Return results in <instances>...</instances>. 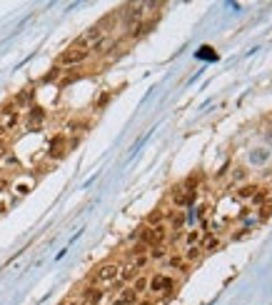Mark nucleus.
<instances>
[{
	"label": "nucleus",
	"mask_w": 272,
	"mask_h": 305,
	"mask_svg": "<svg viewBox=\"0 0 272 305\" xmlns=\"http://www.w3.org/2000/svg\"><path fill=\"white\" fill-rule=\"evenodd\" d=\"M95 283L100 285H107V283H115L120 278V265H115V263H107V265H100V268L95 270Z\"/></svg>",
	"instance_id": "obj_1"
},
{
	"label": "nucleus",
	"mask_w": 272,
	"mask_h": 305,
	"mask_svg": "<svg viewBox=\"0 0 272 305\" xmlns=\"http://www.w3.org/2000/svg\"><path fill=\"white\" fill-rule=\"evenodd\" d=\"M90 55V50H80V48H70V50H65L60 58H58V63L60 65H77V63H83L85 58Z\"/></svg>",
	"instance_id": "obj_2"
},
{
	"label": "nucleus",
	"mask_w": 272,
	"mask_h": 305,
	"mask_svg": "<svg viewBox=\"0 0 272 305\" xmlns=\"http://www.w3.org/2000/svg\"><path fill=\"white\" fill-rule=\"evenodd\" d=\"M172 280L168 278V275H155L152 280H150V290L152 293H165V295H170L172 293Z\"/></svg>",
	"instance_id": "obj_3"
},
{
	"label": "nucleus",
	"mask_w": 272,
	"mask_h": 305,
	"mask_svg": "<svg viewBox=\"0 0 272 305\" xmlns=\"http://www.w3.org/2000/svg\"><path fill=\"white\" fill-rule=\"evenodd\" d=\"M102 295H105L102 288H88V290L83 293V298H80V305H98Z\"/></svg>",
	"instance_id": "obj_4"
},
{
	"label": "nucleus",
	"mask_w": 272,
	"mask_h": 305,
	"mask_svg": "<svg viewBox=\"0 0 272 305\" xmlns=\"http://www.w3.org/2000/svg\"><path fill=\"white\" fill-rule=\"evenodd\" d=\"M192 198H195V190H187V188H177L175 190V195H172V200H175V205H187Z\"/></svg>",
	"instance_id": "obj_5"
},
{
	"label": "nucleus",
	"mask_w": 272,
	"mask_h": 305,
	"mask_svg": "<svg viewBox=\"0 0 272 305\" xmlns=\"http://www.w3.org/2000/svg\"><path fill=\"white\" fill-rule=\"evenodd\" d=\"M50 155H53V158L65 155V140H63V135L53 138V143H50Z\"/></svg>",
	"instance_id": "obj_6"
},
{
	"label": "nucleus",
	"mask_w": 272,
	"mask_h": 305,
	"mask_svg": "<svg viewBox=\"0 0 272 305\" xmlns=\"http://www.w3.org/2000/svg\"><path fill=\"white\" fill-rule=\"evenodd\" d=\"M43 118H45V113H43L40 108H33V110H30V118H28V120H30V125H37V123H40Z\"/></svg>",
	"instance_id": "obj_7"
},
{
	"label": "nucleus",
	"mask_w": 272,
	"mask_h": 305,
	"mask_svg": "<svg viewBox=\"0 0 272 305\" xmlns=\"http://www.w3.org/2000/svg\"><path fill=\"white\" fill-rule=\"evenodd\" d=\"M147 285H150V280H147V278H140V280L135 283V288H133V290H135V293H142Z\"/></svg>",
	"instance_id": "obj_8"
},
{
	"label": "nucleus",
	"mask_w": 272,
	"mask_h": 305,
	"mask_svg": "<svg viewBox=\"0 0 272 305\" xmlns=\"http://www.w3.org/2000/svg\"><path fill=\"white\" fill-rule=\"evenodd\" d=\"M15 100H18L20 105H23V103H28V100H33V90H25V93H20Z\"/></svg>",
	"instance_id": "obj_9"
}]
</instances>
